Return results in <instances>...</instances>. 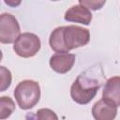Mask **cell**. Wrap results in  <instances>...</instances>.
Segmentation results:
<instances>
[{"mask_svg": "<svg viewBox=\"0 0 120 120\" xmlns=\"http://www.w3.org/2000/svg\"><path fill=\"white\" fill-rule=\"evenodd\" d=\"M5 4L8 5V7H11V8H16L18 6L21 5L22 3V0H4Z\"/></svg>", "mask_w": 120, "mask_h": 120, "instance_id": "5bb4252c", "label": "cell"}, {"mask_svg": "<svg viewBox=\"0 0 120 120\" xmlns=\"http://www.w3.org/2000/svg\"><path fill=\"white\" fill-rule=\"evenodd\" d=\"M79 3L88 9L98 10L104 6L106 0H79Z\"/></svg>", "mask_w": 120, "mask_h": 120, "instance_id": "7c38bea8", "label": "cell"}, {"mask_svg": "<svg viewBox=\"0 0 120 120\" xmlns=\"http://www.w3.org/2000/svg\"><path fill=\"white\" fill-rule=\"evenodd\" d=\"M2 57H3V53H2V51L0 50V62H1V60H2Z\"/></svg>", "mask_w": 120, "mask_h": 120, "instance_id": "9a60e30c", "label": "cell"}, {"mask_svg": "<svg viewBox=\"0 0 120 120\" xmlns=\"http://www.w3.org/2000/svg\"><path fill=\"white\" fill-rule=\"evenodd\" d=\"M12 82V75L8 68L0 66V92L8 90Z\"/></svg>", "mask_w": 120, "mask_h": 120, "instance_id": "8fae6325", "label": "cell"}, {"mask_svg": "<svg viewBox=\"0 0 120 120\" xmlns=\"http://www.w3.org/2000/svg\"><path fill=\"white\" fill-rule=\"evenodd\" d=\"M14 97L21 109H32L39 101L40 86L38 82L33 80L22 81L15 87Z\"/></svg>", "mask_w": 120, "mask_h": 120, "instance_id": "3957f363", "label": "cell"}, {"mask_svg": "<svg viewBox=\"0 0 120 120\" xmlns=\"http://www.w3.org/2000/svg\"><path fill=\"white\" fill-rule=\"evenodd\" d=\"M64 18L68 22H79L88 25L92 21V13L85 7L82 5H75L70 7L66 11Z\"/></svg>", "mask_w": 120, "mask_h": 120, "instance_id": "ba28073f", "label": "cell"}, {"mask_svg": "<svg viewBox=\"0 0 120 120\" xmlns=\"http://www.w3.org/2000/svg\"><path fill=\"white\" fill-rule=\"evenodd\" d=\"M40 46V39L36 34L25 32L20 34L15 39L13 50L17 55L23 58H29L35 56L38 52Z\"/></svg>", "mask_w": 120, "mask_h": 120, "instance_id": "277c9868", "label": "cell"}, {"mask_svg": "<svg viewBox=\"0 0 120 120\" xmlns=\"http://www.w3.org/2000/svg\"><path fill=\"white\" fill-rule=\"evenodd\" d=\"M95 76L93 69L89 68L76 78L70 87L71 98L76 103L85 105L95 98L102 84V76Z\"/></svg>", "mask_w": 120, "mask_h": 120, "instance_id": "7a4b0ae2", "label": "cell"}, {"mask_svg": "<svg viewBox=\"0 0 120 120\" xmlns=\"http://www.w3.org/2000/svg\"><path fill=\"white\" fill-rule=\"evenodd\" d=\"M102 99L115 107L120 106V78L118 76L108 79L105 82Z\"/></svg>", "mask_w": 120, "mask_h": 120, "instance_id": "8992f818", "label": "cell"}, {"mask_svg": "<svg viewBox=\"0 0 120 120\" xmlns=\"http://www.w3.org/2000/svg\"><path fill=\"white\" fill-rule=\"evenodd\" d=\"M15 111V103L13 99L8 96L0 97V119L8 118Z\"/></svg>", "mask_w": 120, "mask_h": 120, "instance_id": "30bf717a", "label": "cell"}, {"mask_svg": "<svg viewBox=\"0 0 120 120\" xmlns=\"http://www.w3.org/2000/svg\"><path fill=\"white\" fill-rule=\"evenodd\" d=\"M36 116L39 120H44V119H54V120H57L58 119V117L54 113V112L50 110V109H47V108L39 109L37 112V115Z\"/></svg>", "mask_w": 120, "mask_h": 120, "instance_id": "4fadbf2b", "label": "cell"}, {"mask_svg": "<svg viewBox=\"0 0 120 120\" xmlns=\"http://www.w3.org/2000/svg\"><path fill=\"white\" fill-rule=\"evenodd\" d=\"M75 59V54L68 52H56L50 58V66L55 72L65 74L72 68Z\"/></svg>", "mask_w": 120, "mask_h": 120, "instance_id": "52a82bcc", "label": "cell"}, {"mask_svg": "<svg viewBox=\"0 0 120 120\" xmlns=\"http://www.w3.org/2000/svg\"><path fill=\"white\" fill-rule=\"evenodd\" d=\"M90 40V32L78 25L56 27L51 33L49 44L55 52H68L69 51L85 46Z\"/></svg>", "mask_w": 120, "mask_h": 120, "instance_id": "6da1fadb", "label": "cell"}, {"mask_svg": "<svg viewBox=\"0 0 120 120\" xmlns=\"http://www.w3.org/2000/svg\"><path fill=\"white\" fill-rule=\"evenodd\" d=\"M21 29L17 19L9 13L0 14V42L9 44L15 41Z\"/></svg>", "mask_w": 120, "mask_h": 120, "instance_id": "5b68a950", "label": "cell"}, {"mask_svg": "<svg viewBox=\"0 0 120 120\" xmlns=\"http://www.w3.org/2000/svg\"><path fill=\"white\" fill-rule=\"evenodd\" d=\"M117 114V107L111 105L102 98L92 107V115L97 120H112Z\"/></svg>", "mask_w": 120, "mask_h": 120, "instance_id": "9c48e42d", "label": "cell"}, {"mask_svg": "<svg viewBox=\"0 0 120 120\" xmlns=\"http://www.w3.org/2000/svg\"><path fill=\"white\" fill-rule=\"evenodd\" d=\"M52 1H58V0H52Z\"/></svg>", "mask_w": 120, "mask_h": 120, "instance_id": "2e32d148", "label": "cell"}]
</instances>
